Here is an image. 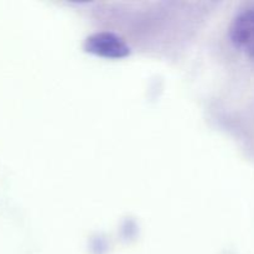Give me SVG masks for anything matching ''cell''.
Returning a JSON list of instances; mask_svg holds the SVG:
<instances>
[{"label":"cell","instance_id":"cell-1","mask_svg":"<svg viewBox=\"0 0 254 254\" xmlns=\"http://www.w3.org/2000/svg\"><path fill=\"white\" fill-rule=\"evenodd\" d=\"M84 49L98 56L121 59L129 55V47L123 40L112 32H97L86 40Z\"/></svg>","mask_w":254,"mask_h":254},{"label":"cell","instance_id":"cell-2","mask_svg":"<svg viewBox=\"0 0 254 254\" xmlns=\"http://www.w3.org/2000/svg\"><path fill=\"white\" fill-rule=\"evenodd\" d=\"M231 39L236 47L254 57V10L243 11L231 25Z\"/></svg>","mask_w":254,"mask_h":254}]
</instances>
